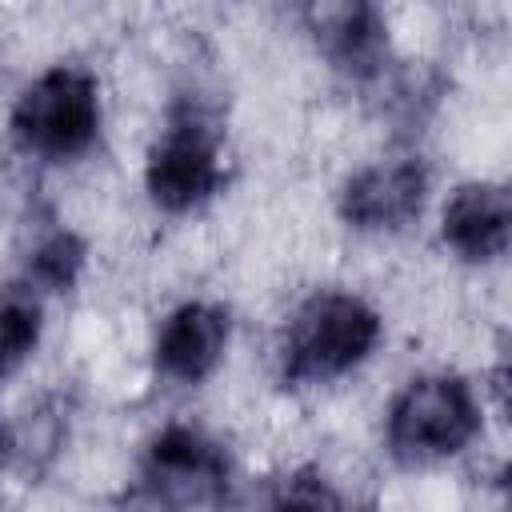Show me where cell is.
<instances>
[{"label":"cell","instance_id":"cell-1","mask_svg":"<svg viewBox=\"0 0 512 512\" xmlns=\"http://www.w3.org/2000/svg\"><path fill=\"white\" fill-rule=\"evenodd\" d=\"M380 340V316L352 292H316L284 336V384L308 388L352 372Z\"/></svg>","mask_w":512,"mask_h":512},{"label":"cell","instance_id":"cell-2","mask_svg":"<svg viewBox=\"0 0 512 512\" xmlns=\"http://www.w3.org/2000/svg\"><path fill=\"white\" fill-rule=\"evenodd\" d=\"M16 140L44 160H72L96 144L100 132V88L96 76L72 64L48 68L32 80L12 108Z\"/></svg>","mask_w":512,"mask_h":512},{"label":"cell","instance_id":"cell-3","mask_svg":"<svg viewBox=\"0 0 512 512\" xmlns=\"http://www.w3.org/2000/svg\"><path fill=\"white\" fill-rule=\"evenodd\" d=\"M476 432L480 408L460 376H416L388 412V448L400 464L456 456Z\"/></svg>","mask_w":512,"mask_h":512},{"label":"cell","instance_id":"cell-4","mask_svg":"<svg viewBox=\"0 0 512 512\" xmlns=\"http://www.w3.org/2000/svg\"><path fill=\"white\" fill-rule=\"evenodd\" d=\"M228 488V456L188 424L164 428L140 464L132 504L144 512H192Z\"/></svg>","mask_w":512,"mask_h":512},{"label":"cell","instance_id":"cell-5","mask_svg":"<svg viewBox=\"0 0 512 512\" xmlns=\"http://www.w3.org/2000/svg\"><path fill=\"white\" fill-rule=\"evenodd\" d=\"M148 196L164 212H188L212 200L224 184L216 136L200 116H180L164 128L156 148L148 152Z\"/></svg>","mask_w":512,"mask_h":512},{"label":"cell","instance_id":"cell-6","mask_svg":"<svg viewBox=\"0 0 512 512\" xmlns=\"http://www.w3.org/2000/svg\"><path fill=\"white\" fill-rule=\"evenodd\" d=\"M428 172L420 160H384L356 172L340 192V216L364 232H396L420 216Z\"/></svg>","mask_w":512,"mask_h":512},{"label":"cell","instance_id":"cell-7","mask_svg":"<svg viewBox=\"0 0 512 512\" xmlns=\"http://www.w3.org/2000/svg\"><path fill=\"white\" fill-rule=\"evenodd\" d=\"M228 344V312L216 304H180L156 336V368L168 380H204Z\"/></svg>","mask_w":512,"mask_h":512},{"label":"cell","instance_id":"cell-8","mask_svg":"<svg viewBox=\"0 0 512 512\" xmlns=\"http://www.w3.org/2000/svg\"><path fill=\"white\" fill-rule=\"evenodd\" d=\"M308 24L324 56L356 80L372 76L388 52L384 16L372 4H320V8H308Z\"/></svg>","mask_w":512,"mask_h":512},{"label":"cell","instance_id":"cell-9","mask_svg":"<svg viewBox=\"0 0 512 512\" xmlns=\"http://www.w3.org/2000/svg\"><path fill=\"white\" fill-rule=\"evenodd\" d=\"M512 200L504 184H464L444 204V240L464 260H496L508 248Z\"/></svg>","mask_w":512,"mask_h":512},{"label":"cell","instance_id":"cell-10","mask_svg":"<svg viewBox=\"0 0 512 512\" xmlns=\"http://www.w3.org/2000/svg\"><path fill=\"white\" fill-rule=\"evenodd\" d=\"M40 340V304L24 292L0 296V380L24 364V356Z\"/></svg>","mask_w":512,"mask_h":512},{"label":"cell","instance_id":"cell-11","mask_svg":"<svg viewBox=\"0 0 512 512\" xmlns=\"http://www.w3.org/2000/svg\"><path fill=\"white\" fill-rule=\"evenodd\" d=\"M272 512H344V500L320 472H296L276 488Z\"/></svg>","mask_w":512,"mask_h":512},{"label":"cell","instance_id":"cell-12","mask_svg":"<svg viewBox=\"0 0 512 512\" xmlns=\"http://www.w3.org/2000/svg\"><path fill=\"white\" fill-rule=\"evenodd\" d=\"M80 260H84V252H80V244H76L72 236H52V240L36 252L32 272H36L44 284L64 288V284H72V276H76Z\"/></svg>","mask_w":512,"mask_h":512},{"label":"cell","instance_id":"cell-13","mask_svg":"<svg viewBox=\"0 0 512 512\" xmlns=\"http://www.w3.org/2000/svg\"><path fill=\"white\" fill-rule=\"evenodd\" d=\"M8 452H12V432H8L4 424H0V464L8 460Z\"/></svg>","mask_w":512,"mask_h":512}]
</instances>
